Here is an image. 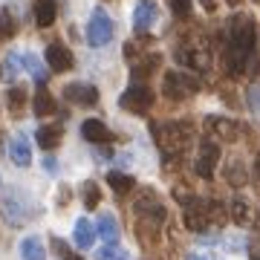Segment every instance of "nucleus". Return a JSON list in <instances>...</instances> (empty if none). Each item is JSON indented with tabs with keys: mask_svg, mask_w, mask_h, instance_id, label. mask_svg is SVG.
Masks as SVG:
<instances>
[{
	"mask_svg": "<svg viewBox=\"0 0 260 260\" xmlns=\"http://www.w3.org/2000/svg\"><path fill=\"white\" fill-rule=\"evenodd\" d=\"M254 38H257V29L249 15H237L229 20V44H225V73L229 75H243L254 52Z\"/></svg>",
	"mask_w": 260,
	"mask_h": 260,
	"instance_id": "1",
	"label": "nucleus"
},
{
	"mask_svg": "<svg viewBox=\"0 0 260 260\" xmlns=\"http://www.w3.org/2000/svg\"><path fill=\"white\" fill-rule=\"evenodd\" d=\"M177 200L182 203V217H185V225L191 232H205L211 223H223L225 220V211L220 203L214 200H203V197H194V194H182V191H174Z\"/></svg>",
	"mask_w": 260,
	"mask_h": 260,
	"instance_id": "2",
	"label": "nucleus"
},
{
	"mask_svg": "<svg viewBox=\"0 0 260 260\" xmlns=\"http://www.w3.org/2000/svg\"><path fill=\"white\" fill-rule=\"evenodd\" d=\"M150 133L156 139L159 150L165 156H179L185 153L188 145L194 142V130L191 124H182V121H162V124H150Z\"/></svg>",
	"mask_w": 260,
	"mask_h": 260,
	"instance_id": "3",
	"label": "nucleus"
},
{
	"mask_svg": "<svg viewBox=\"0 0 260 260\" xmlns=\"http://www.w3.org/2000/svg\"><path fill=\"white\" fill-rule=\"evenodd\" d=\"M133 214L139 217L142 234H145V229H156L159 232V223L165 220V205H162V200L156 197V191L142 188L139 194H136V200H133Z\"/></svg>",
	"mask_w": 260,
	"mask_h": 260,
	"instance_id": "4",
	"label": "nucleus"
},
{
	"mask_svg": "<svg viewBox=\"0 0 260 260\" xmlns=\"http://www.w3.org/2000/svg\"><path fill=\"white\" fill-rule=\"evenodd\" d=\"M174 55H177V61L182 67H191L197 73H205L211 67V52L205 47V41H179Z\"/></svg>",
	"mask_w": 260,
	"mask_h": 260,
	"instance_id": "5",
	"label": "nucleus"
},
{
	"mask_svg": "<svg viewBox=\"0 0 260 260\" xmlns=\"http://www.w3.org/2000/svg\"><path fill=\"white\" fill-rule=\"evenodd\" d=\"M153 102H156V93L150 90L148 84H130L127 90L121 93V99H119L121 107H124L127 113H136V116L148 113L150 107H153Z\"/></svg>",
	"mask_w": 260,
	"mask_h": 260,
	"instance_id": "6",
	"label": "nucleus"
},
{
	"mask_svg": "<svg viewBox=\"0 0 260 260\" xmlns=\"http://www.w3.org/2000/svg\"><path fill=\"white\" fill-rule=\"evenodd\" d=\"M113 32H116V26H113L110 15H107L102 6L93 9V15L87 20V44H90V47H104V44H110Z\"/></svg>",
	"mask_w": 260,
	"mask_h": 260,
	"instance_id": "7",
	"label": "nucleus"
},
{
	"mask_svg": "<svg viewBox=\"0 0 260 260\" xmlns=\"http://www.w3.org/2000/svg\"><path fill=\"white\" fill-rule=\"evenodd\" d=\"M162 90H165L168 99H174V102H182L188 95H194L200 90V81L191 78L185 73H168L165 75V84H162Z\"/></svg>",
	"mask_w": 260,
	"mask_h": 260,
	"instance_id": "8",
	"label": "nucleus"
},
{
	"mask_svg": "<svg viewBox=\"0 0 260 260\" xmlns=\"http://www.w3.org/2000/svg\"><path fill=\"white\" fill-rule=\"evenodd\" d=\"M217 162H220V145H217L214 139H203V145H200V153H197V159H194L197 177L211 179Z\"/></svg>",
	"mask_w": 260,
	"mask_h": 260,
	"instance_id": "9",
	"label": "nucleus"
},
{
	"mask_svg": "<svg viewBox=\"0 0 260 260\" xmlns=\"http://www.w3.org/2000/svg\"><path fill=\"white\" fill-rule=\"evenodd\" d=\"M205 130H208V136H217L223 142H237L243 133L240 124L234 119H225V116H208L205 119Z\"/></svg>",
	"mask_w": 260,
	"mask_h": 260,
	"instance_id": "10",
	"label": "nucleus"
},
{
	"mask_svg": "<svg viewBox=\"0 0 260 260\" xmlns=\"http://www.w3.org/2000/svg\"><path fill=\"white\" fill-rule=\"evenodd\" d=\"M159 20V6L153 0H139L136 9H133V32L136 35H145L153 29V23Z\"/></svg>",
	"mask_w": 260,
	"mask_h": 260,
	"instance_id": "11",
	"label": "nucleus"
},
{
	"mask_svg": "<svg viewBox=\"0 0 260 260\" xmlns=\"http://www.w3.org/2000/svg\"><path fill=\"white\" fill-rule=\"evenodd\" d=\"M64 99L73 104H81V107H90V104L99 102V90H95L93 84L75 81V84H67L64 87Z\"/></svg>",
	"mask_w": 260,
	"mask_h": 260,
	"instance_id": "12",
	"label": "nucleus"
},
{
	"mask_svg": "<svg viewBox=\"0 0 260 260\" xmlns=\"http://www.w3.org/2000/svg\"><path fill=\"white\" fill-rule=\"evenodd\" d=\"M47 64H49V70L52 73H67V70H73L75 67V58H73V52L64 47V44H49L47 47Z\"/></svg>",
	"mask_w": 260,
	"mask_h": 260,
	"instance_id": "13",
	"label": "nucleus"
},
{
	"mask_svg": "<svg viewBox=\"0 0 260 260\" xmlns=\"http://www.w3.org/2000/svg\"><path fill=\"white\" fill-rule=\"evenodd\" d=\"M9 156L15 165L20 168H29V162H32V148H29V139L23 136V133H15L9 142Z\"/></svg>",
	"mask_w": 260,
	"mask_h": 260,
	"instance_id": "14",
	"label": "nucleus"
},
{
	"mask_svg": "<svg viewBox=\"0 0 260 260\" xmlns=\"http://www.w3.org/2000/svg\"><path fill=\"white\" fill-rule=\"evenodd\" d=\"M38 145H41V150H55L58 145H61V136H64V127L61 124H41L38 127Z\"/></svg>",
	"mask_w": 260,
	"mask_h": 260,
	"instance_id": "15",
	"label": "nucleus"
},
{
	"mask_svg": "<svg viewBox=\"0 0 260 260\" xmlns=\"http://www.w3.org/2000/svg\"><path fill=\"white\" fill-rule=\"evenodd\" d=\"M81 136L87 142H93V145H102V142H110L113 139V133L107 130V124L99 119H87L81 124Z\"/></svg>",
	"mask_w": 260,
	"mask_h": 260,
	"instance_id": "16",
	"label": "nucleus"
},
{
	"mask_svg": "<svg viewBox=\"0 0 260 260\" xmlns=\"http://www.w3.org/2000/svg\"><path fill=\"white\" fill-rule=\"evenodd\" d=\"M55 110H58V104H55V99H52V93H49L47 87H38L35 99H32V113H35V116H52Z\"/></svg>",
	"mask_w": 260,
	"mask_h": 260,
	"instance_id": "17",
	"label": "nucleus"
},
{
	"mask_svg": "<svg viewBox=\"0 0 260 260\" xmlns=\"http://www.w3.org/2000/svg\"><path fill=\"white\" fill-rule=\"evenodd\" d=\"M95 229H99V234H102V240L107 243V246H116V243H119L121 232H119V220H116L113 214H102Z\"/></svg>",
	"mask_w": 260,
	"mask_h": 260,
	"instance_id": "18",
	"label": "nucleus"
},
{
	"mask_svg": "<svg viewBox=\"0 0 260 260\" xmlns=\"http://www.w3.org/2000/svg\"><path fill=\"white\" fill-rule=\"evenodd\" d=\"M58 18V3L55 0H38L35 3V23L38 26H52Z\"/></svg>",
	"mask_w": 260,
	"mask_h": 260,
	"instance_id": "19",
	"label": "nucleus"
},
{
	"mask_svg": "<svg viewBox=\"0 0 260 260\" xmlns=\"http://www.w3.org/2000/svg\"><path fill=\"white\" fill-rule=\"evenodd\" d=\"M159 64H162V58H159L156 52H150V55L139 58V61L133 64V70H130V73H133V78H136V81L142 84L145 78H150V75H153V70H156Z\"/></svg>",
	"mask_w": 260,
	"mask_h": 260,
	"instance_id": "20",
	"label": "nucleus"
},
{
	"mask_svg": "<svg viewBox=\"0 0 260 260\" xmlns=\"http://www.w3.org/2000/svg\"><path fill=\"white\" fill-rule=\"evenodd\" d=\"M229 208H232V220L237 225H249L251 220H254V208H251V203L243 200V197H234Z\"/></svg>",
	"mask_w": 260,
	"mask_h": 260,
	"instance_id": "21",
	"label": "nucleus"
},
{
	"mask_svg": "<svg viewBox=\"0 0 260 260\" xmlns=\"http://www.w3.org/2000/svg\"><path fill=\"white\" fill-rule=\"evenodd\" d=\"M95 240V225L87 220V217H81V220H75V246L78 249H90Z\"/></svg>",
	"mask_w": 260,
	"mask_h": 260,
	"instance_id": "22",
	"label": "nucleus"
},
{
	"mask_svg": "<svg viewBox=\"0 0 260 260\" xmlns=\"http://www.w3.org/2000/svg\"><path fill=\"white\" fill-rule=\"evenodd\" d=\"M107 182H110V188H113L119 197L130 194V191L136 188V179L127 177V174H119V171H110V174H107Z\"/></svg>",
	"mask_w": 260,
	"mask_h": 260,
	"instance_id": "23",
	"label": "nucleus"
},
{
	"mask_svg": "<svg viewBox=\"0 0 260 260\" xmlns=\"http://www.w3.org/2000/svg\"><path fill=\"white\" fill-rule=\"evenodd\" d=\"M20 254H23V260H47L44 243L38 240V237H26V240L20 243Z\"/></svg>",
	"mask_w": 260,
	"mask_h": 260,
	"instance_id": "24",
	"label": "nucleus"
},
{
	"mask_svg": "<svg viewBox=\"0 0 260 260\" xmlns=\"http://www.w3.org/2000/svg\"><path fill=\"white\" fill-rule=\"evenodd\" d=\"M23 104H26V87H23V84L9 87V110H12V116H20Z\"/></svg>",
	"mask_w": 260,
	"mask_h": 260,
	"instance_id": "25",
	"label": "nucleus"
},
{
	"mask_svg": "<svg viewBox=\"0 0 260 260\" xmlns=\"http://www.w3.org/2000/svg\"><path fill=\"white\" fill-rule=\"evenodd\" d=\"M23 64H26V61H23V55H20V52H9V55H6V61H3V67H6V70L0 73V78H15V75L23 70Z\"/></svg>",
	"mask_w": 260,
	"mask_h": 260,
	"instance_id": "26",
	"label": "nucleus"
},
{
	"mask_svg": "<svg viewBox=\"0 0 260 260\" xmlns=\"http://www.w3.org/2000/svg\"><path fill=\"white\" fill-rule=\"evenodd\" d=\"M23 61H26V70L32 73V78L38 81V87H47V70L41 67V61H38L32 52H26V55H23Z\"/></svg>",
	"mask_w": 260,
	"mask_h": 260,
	"instance_id": "27",
	"label": "nucleus"
},
{
	"mask_svg": "<svg viewBox=\"0 0 260 260\" xmlns=\"http://www.w3.org/2000/svg\"><path fill=\"white\" fill-rule=\"evenodd\" d=\"M15 32H18V20L12 18L9 9H0V38L9 41V38H15Z\"/></svg>",
	"mask_w": 260,
	"mask_h": 260,
	"instance_id": "28",
	"label": "nucleus"
},
{
	"mask_svg": "<svg viewBox=\"0 0 260 260\" xmlns=\"http://www.w3.org/2000/svg\"><path fill=\"white\" fill-rule=\"evenodd\" d=\"M81 197H84V205H87V208H95V205L102 203V191H99V185H95L93 179H90V182H84Z\"/></svg>",
	"mask_w": 260,
	"mask_h": 260,
	"instance_id": "29",
	"label": "nucleus"
},
{
	"mask_svg": "<svg viewBox=\"0 0 260 260\" xmlns=\"http://www.w3.org/2000/svg\"><path fill=\"white\" fill-rule=\"evenodd\" d=\"M95 257L99 260H130V254L121 246H104V249L95 251Z\"/></svg>",
	"mask_w": 260,
	"mask_h": 260,
	"instance_id": "30",
	"label": "nucleus"
},
{
	"mask_svg": "<svg viewBox=\"0 0 260 260\" xmlns=\"http://www.w3.org/2000/svg\"><path fill=\"white\" fill-rule=\"evenodd\" d=\"M246 102H249V110L260 119V84H251L249 93H246Z\"/></svg>",
	"mask_w": 260,
	"mask_h": 260,
	"instance_id": "31",
	"label": "nucleus"
},
{
	"mask_svg": "<svg viewBox=\"0 0 260 260\" xmlns=\"http://www.w3.org/2000/svg\"><path fill=\"white\" fill-rule=\"evenodd\" d=\"M52 249H55L58 254H61V260H81L73 249H70V246H67L64 240H58V237H52Z\"/></svg>",
	"mask_w": 260,
	"mask_h": 260,
	"instance_id": "32",
	"label": "nucleus"
},
{
	"mask_svg": "<svg viewBox=\"0 0 260 260\" xmlns=\"http://www.w3.org/2000/svg\"><path fill=\"white\" fill-rule=\"evenodd\" d=\"M225 179H229L232 185H243V182H246V171H243L240 165H232V168H225Z\"/></svg>",
	"mask_w": 260,
	"mask_h": 260,
	"instance_id": "33",
	"label": "nucleus"
},
{
	"mask_svg": "<svg viewBox=\"0 0 260 260\" xmlns=\"http://www.w3.org/2000/svg\"><path fill=\"white\" fill-rule=\"evenodd\" d=\"M171 12H174V18H188L191 15V0H171Z\"/></svg>",
	"mask_w": 260,
	"mask_h": 260,
	"instance_id": "34",
	"label": "nucleus"
},
{
	"mask_svg": "<svg viewBox=\"0 0 260 260\" xmlns=\"http://www.w3.org/2000/svg\"><path fill=\"white\" fill-rule=\"evenodd\" d=\"M58 203H61V205L70 203V188H64V185L58 188Z\"/></svg>",
	"mask_w": 260,
	"mask_h": 260,
	"instance_id": "35",
	"label": "nucleus"
},
{
	"mask_svg": "<svg viewBox=\"0 0 260 260\" xmlns=\"http://www.w3.org/2000/svg\"><path fill=\"white\" fill-rule=\"evenodd\" d=\"M200 3H203L205 12H214V9H217V0H200Z\"/></svg>",
	"mask_w": 260,
	"mask_h": 260,
	"instance_id": "36",
	"label": "nucleus"
},
{
	"mask_svg": "<svg viewBox=\"0 0 260 260\" xmlns=\"http://www.w3.org/2000/svg\"><path fill=\"white\" fill-rule=\"evenodd\" d=\"M44 165H47V171H52V174L58 171V165H55V159H52V156H47V159H44Z\"/></svg>",
	"mask_w": 260,
	"mask_h": 260,
	"instance_id": "37",
	"label": "nucleus"
},
{
	"mask_svg": "<svg viewBox=\"0 0 260 260\" xmlns=\"http://www.w3.org/2000/svg\"><path fill=\"white\" fill-rule=\"evenodd\" d=\"M185 260H208V257H200V254H188Z\"/></svg>",
	"mask_w": 260,
	"mask_h": 260,
	"instance_id": "38",
	"label": "nucleus"
},
{
	"mask_svg": "<svg viewBox=\"0 0 260 260\" xmlns=\"http://www.w3.org/2000/svg\"><path fill=\"white\" fill-rule=\"evenodd\" d=\"M225 3H229V6H237V3H240V0H225Z\"/></svg>",
	"mask_w": 260,
	"mask_h": 260,
	"instance_id": "39",
	"label": "nucleus"
},
{
	"mask_svg": "<svg viewBox=\"0 0 260 260\" xmlns=\"http://www.w3.org/2000/svg\"><path fill=\"white\" fill-rule=\"evenodd\" d=\"M257 168H260V162H257Z\"/></svg>",
	"mask_w": 260,
	"mask_h": 260,
	"instance_id": "40",
	"label": "nucleus"
}]
</instances>
